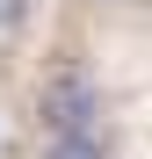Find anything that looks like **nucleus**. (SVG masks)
Wrapping results in <instances>:
<instances>
[{
	"label": "nucleus",
	"mask_w": 152,
	"mask_h": 159,
	"mask_svg": "<svg viewBox=\"0 0 152 159\" xmlns=\"http://www.w3.org/2000/svg\"><path fill=\"white\" fill-rule=\"evenodd\" d=\"M44 159H109L94 130H72V138H44Z\"/></svg>",
	"instance_id": "obj_2"
},
{
	"label": "nucleus",
	"mask_w": 152,
	"mask_h": 159,
	"mask_svg": "<svg viewBox=\"0 0 152 159\" xmlns=\"http://www.w3.org/2000/svg\"><path fill=\"white\" fill-rule=\"evenodd\" d=\"M22 7H29V0H0V29H15V22H22Z\"/></svg>",
	"instance_id": "obj_3"
},
{
	"label": "nucleus",
	"mask_w": 152,
	"mask_h": 159,
	"mask_svg": "<svg viewBox=\"0 0 152 159\" xmlns=\"http://www.w3.org/2000/svg\"><path fill=\"white\" fill-rule=\"evenodd\" d=\"M101 116V87L87 80V65H51L44 72V87H36V123H44V138H72V130H94Z\"/></svg>",
	"instance_id": "obj_1"
}]
</instances>
